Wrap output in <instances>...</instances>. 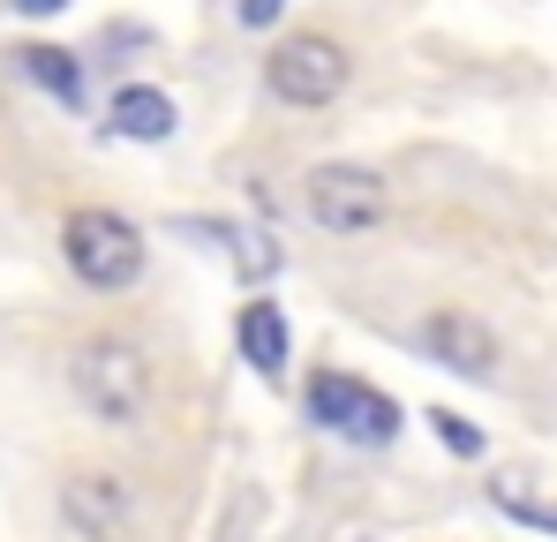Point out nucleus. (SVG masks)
<instances>
[{
    "instance_id": "9d476101",
    "label": "nucleus",
    "mask_w": 557,
    "mask_h": 542,
    "mask_svg": "<svg viewBox=\"0 0 557 542\" xmlns=\"http://www.w3.org/2000/svg\"><path fill=\"white\" fill-rule=\"evenodd\" d=\"M15 61H23V76H30V84H46L53 98H69V106L84 98V69H76V61H69L61 46H23Z\"/></svg>"
},
{
    "instance_id": "f257e3e1",
    "label": "nucleus",
    "mask_w": 557,
    "mask_h": 542,
    "mask_svg": "<svg viewBox=\"0 0 557 542\" xmlns=\"http://www.w3.org/2000/svg\"><path fill=\"white\" fill-rule=\"evenodd\" d=\"M76 399L91 407L98 422H113V430L144 422V407H151V361L136 355L128 340H91L76 355Z\"/></svg>"
},
{
    "instance_id": "ddd939ff",
    "label": "nucleus",
    "mask_w": 557,
    "mask_h": 542,
    "mask_svg": "<svg viewBox=\"0 0 557 542\" xmlns=\"http://www.w3.org/2000/svg\"><path fill=\"white\" fill-rule=\"evenodd\" d=\"M23 15H53V8H69V0H15Z\"/></svg>"
},
{
    "instance_id": "f8f14e48",
    "label": "nucleus",
    "mask_w": 557,
    "mask_h": 542,
    "mask_svg": "<svg viewBox=\"0 0 557 542\" xmlns=\"http://www.w3.org/2000/svg\"><path fill=\"white\" fill-rule=\"evenodd\" d=\"M278 8H286V0H242V23H249V30H264Z\"/></svg>"
},
{
    "instance_id": "7ed1b4c3",
    "label": "nucleus",
    "mask_w": 557,
    "mask_h": 542,
    "mask_svg": "<svg viewBox=\"0 0 557 542\" xmlns=\"http://www.w3.org/2000/svg\"><path fill=\"white\" fill-rule=\"evenodd\" d=\"M347 76H355V61H347L339 38H286L272 61H264V84L286 106H332L347 90Z\"/></svg>"
},
{
    "instance_id": "1a4fd4ad",
    "label": "nucleus",
    "mask_w": 557,
    "mask_h": 542,
    "mask_svg": "<svg viewBox=\"0 0 557 542\" xmlns=\"http://www.w3.org/2000/svg\"><path fill=\"white\" fill-rule=\"evenodd\" d=\"M242 355L257 361L264 377L286 369V317H278V301H249L242 309Z\"/></svg>"
},
{
    "instance_id": "9b49d317",
    "label": "nucleus",
    "mask_w": 557,
    "mask_h": 542,
    "mask_svg": "<svg viewBox=\"0 0 557 542\" xmlns=\"http://www.w3.org/2000/svg\"><path fill=\"white\" fill-rule=\"evenodd\" d=\"M430 422H437V438H445L453 452H482V438L467 430V415H430Z\"/></svg>"
},
{
    "instance_id": "f03ea898",
    "label": "nucleus",
    "mask_w": 557,
    "mask_h": 542,
    "mask_svg": "<svg viewBox=\"0 0 557 542\" xmlns=\"http://www.w3.org/2000/svg\"><path fill=\"white\" fill-rule=\"evenodd\" d=\"M61 249H69V271L84 286H128L144 271V234L121 211H76L61 226Z\"/></svg>"
},
{
    "instance_id": "423d86ee",
    "label": "nucleus",
    "mask_w": 557,
    "mask_h": 542,
    "mask_svg": "<svg viewBox=\"0 0 557 542\" xmlns=\"http://www.w3.org/2000/svg\"><path fill=\"white\" fill-rule=\"evenodd\" d=\"M61 513H69L76 542H113L121 528H128L136 497H128V482H121V475H76V482L61 490Z\"/></svg>"
},
{
    "instance_id": "0eeeda50",
    "label": "nucleus",
    "mask_w": 557,
    "mask_h": 542,
    "mask_svg": "<svg viewBox=\"0 0 557 542\" xmlns=\"http://www.w3.org/2000/svg\"><path fill=\"white\" fill-rule=\"evenodd\" d=\"M422 347H430V361H445V369H460V377H490V369H497L490 324L467 317V309H437V317L422 324Z\"/></svg>"
},
{
    "instance_id": "20e7f679",
    "label": "nucleus",
    "mask_w": 557,
    "mask_h": 542,
    "mask_svg": "<svg viewBox=\"0 0 557 542\" xmlns=\"http://www.w3.org/2000/svg\"><path fill=\"white\" fill-rule=\"evenodd\" d=\"M301 204H309V219L324 234H370L392 196H384V181L370 167H317V174L301 181Z\"/></svg>"
},
{
    "instance_id": "39448f33",
    "label": "nucleus",
    "mask_w": 557,
    "mask_h": 542,
    "mask_svg": "<svg viewBox=\"0 0 557 542\" xmlns=\"http://www.w3.org/2000/svg\"><path fill=\"white\" fill-rule=\"evenodd\" d=\"M309 415L324 430L355 438V445H392L399 438V407L370 384H355V377H309Z\"/></svg>"
},
{
    "instance_id": "6e6552de",
    "label": "nucleus",
    "mask_w": 557,
    "mask_h": 542,
    "mask_svg": "<svg viewBox=\"0 0 557 542\" xmlns=\"http://www.w3.org/2000/svg\"><path fill=\"white\" fill-rule=\"evenodd\" d=\"M106 121H113V136H128V144H166V136H174V98L151 90V84H128L113 98Z\"/></svg>"
}]
</instances>
